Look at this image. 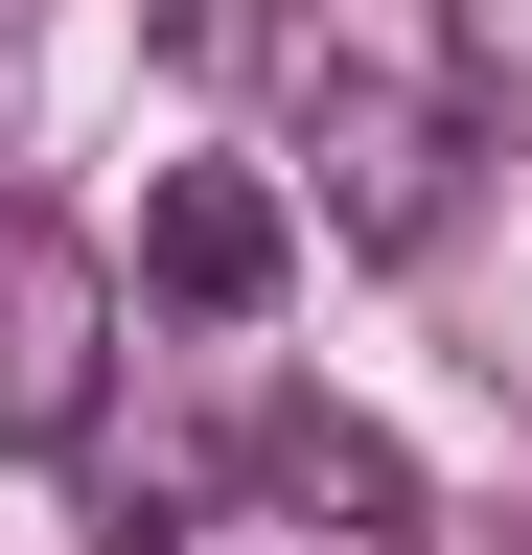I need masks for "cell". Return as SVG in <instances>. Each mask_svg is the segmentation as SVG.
<instances>
[{
    "mask_svg": "<svg viewBox=\"0 0 532 555\" xmlns=\"http://www.w3.org/2000/svg\"><path fill=\"white\" fill-rule=\"evenodd\" d=\"M140 24H163L185 69H232V47H255V0H140Z\"/></svg>",
    "mask_w": 532,
    "mask_h": 555,
    "instance_id": "8992f818",
    "label": "cell"
},
{
    "mask_svg": "<svg viewBox=\"0 0 532 555\" xmlns=\"http://www.w3.org/2000/svg\"><path fill=\"white\" fill-rule=\"evenodd\" d=\"M301 278V208L255 185V163H185L163 208H140V301H185V324H255Z\"/></svg>",
    "mask_w": 532,
    "mask_h": 555,
    "instance_id": "3957f363",
    "label": "cell"
},
{
    "mask_svg": "<svg viewBox=\"0 0 532 555\" xmlns=\"http://www.w3.org/2000/svg\"><path fill=\"white\" fill-rule=\"evenodd\" d=\"M255 486H278V509H324V532H417V463H393L371 416H301V393L255 416Z\"/></svg>",
    "mask_w": 532,
    "mask_h": 555,
    "instance_id": "277c9868",
    "label": "cell"
},
{
    "mask_svg": "<svg viewBox=\"0 0 532 555\" xmlns=\"http://www.w3.org/2000/svg\"><path fill=\"white\" fill-rule=\"evenodd\" d=\"M301 185H324V232H348V255H417L440 185H463V116L417 93V69H348V47H324V93H301Z\"/></svg>",
    "mask_w": 532,
    "mask_h": 555,
    "instance_id": "7a4b0ae2",
    "label": "cell"
},
{
    "mask_svg": "<svg viewBox=\"0 0 532 555\" xmlns=\"http://www.w3.org/2000/svg\"><path fill=\"white\" fill-rule=\"evenodd\" d=\"M463 93H486V116H532V0H463Z\"/></svg>",
    "mask_w": 532,
    "mask_h": 555,
    "instance_id": "5b68a950",
    "label": "cell"
},
{
    "mask_svg": "<svg viewBox=\"0 0 532 555\" xmlns=\"http://www.w3.org/2000/svg\"><path fill=\"white\" fill-rule=\"evenodd\" d=\"M93 393H116V255L70 232V208H0V440L70 463Z\"/></svg>",
    "mask_w": 532,
    "mask_h": 555,
    "instance_id": "6da1fadb",
    "label": "cell"
}]
</instances>
